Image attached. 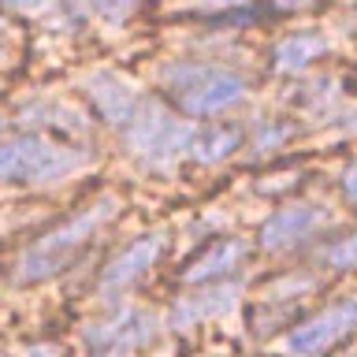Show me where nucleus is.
Wrapping results in <instances>:
<instances>
[{
	"label": "nucleus",
	"instance_id": "obj_1",
	"mask_svg": "<svg viewBox=\"0 0 357 357\" xmlns=\"http://www.w3.org/2000/svg\"><path fill=\"white\" fill-rule=\"evenodd\" d=\"M119 212V197L105 194L97 201H89L86 208H78L75 216H67L60 227H52L49 234H41L15 264V283H45V279L60 275L67 264L78 257L82 245H89V238L105 227V223Z\"/></svg>",
	"mask_w": 357,
	"mask_h": 357
},
{
	"label": "nucleus",
	"instance_id": "obj_2",
	"mask_svg": "<svg viewBox=\"0 0 357 357\" xmlns=\"http://www.w3.org/2000/svg\"><path fill=\"white\" fill-rule=\"evenodd\" d=\"M86 164H89L86 149H71V145L49 142L41 134H22V138H11L0 145V183L49 186L71 178Z\"/></svg>",
	"mask_w": 357,
	"mask_h": 357
},
{
	"label": "nucleus",
	"instance_id": "obj_3",
	"mask_svg": "<svg viewBox=\"0 0 357 357\" xmlns=\"http://www.w3.org/2000/svg\"><path fill=\"white\" fill-rule=\"evenodd\" d=\"M197 127L186 119H178L172 108H164L156 97H142V108L134 112V119L123 127V142L127 149L149 167H172L178 156L190 153Z\"/></svg>",
	"mask_w": 357,
	"mask_h": 357
},
{
	"label": "nucleus",
	"instance_id": "obj_4",
	"mask_svg": "<svg viewBox=\"0 0 357 357\" xmlns=\"http://www.w3.org/2000/svg\"><path fill=\"white\" fill-rule=\"evenodd\" d=\"M160 82L186 116H220L245 100L242 78L208 63H167L160 71Z\"/></svg>",
	"mask_w": 357,
	"mask_h": 357
},
{
	"label": "nucleus",
	"instance_id": "obj_5",
	"mask_svg": "<svg viewBox=\"0 0 357 357\" xmlns=\"http://www.w3.org/2000/svg\"><path fill=\"white\" fill-rule=\"evenodd\" d=\"M82 335H86L89 357H130L145 342H153L156 317L145 309H119L105 320L86 324Z\"/></svg>",
	"mask_w": 357,
	"mask_h": 357
},
{
	"label": "nucleus",
	"instance_id": "obj_6",
	"mask_svg": "<svg viewBox=\"0 0 357 357\" xmlns=\"http://www.w3.org/2000/svg\"><path fill=\"white\" fill-rule=\"evenodd\" d=\"M357 331V298H342L335 305L320 309L317 317L301 320L287 335V354L294 357H320L335 350L342 339H350Z\"/></svg>",
	"mask_w": 357,
	"mask_h": 357
},
{
	"label": "nucleus",
	"instance_id": "obj_7",
	"mask_svg": "<svg viewBox=\"0 0 357 357\" xmlns=\"http://www.w3.org/2000/svg\"><path fill=\"white\" fill-rule=\"evenodd\" d=\"M331 223L328 208H317V205H305V201H298V205H287L279 208L275 216L264 220L261 227V245L268 253H287V250H298V245H305L317 231H324Z\"/></svg>",
	"mask_w": 357,
	"mask_h": 357
},
{
	"label": "nucleus",
	"instance_id": "obj_8",
	"mask_svg": "<svg viewBox=\"0 0 357 357\" xmlns=\"http://www.w3.org/2000/svg\"><path fill=\"white\" fill-rule=\"evenodd\" d=\"M164 245H167V238L160 231H153V234H142L138 242H130L127 250H123L116 261H112L108 268H105V279H100V298H116V294H123L130 283H138V279L149 272V268L160 261V253H164Z\"/></svg>",
	"mask_w": 357,
	"mask_h": 357
},
{
	"label": "nucleus",
	"instance_id": "obj_9",
	"mask_svg": "<svg viewBox=\"0 0 357 357\" xmlns=\"http://www.w3.org/2000/svg\"><path fill=\"white\" fill-rule=\"evenodd\" d=\"M86 93L93 100V112L105 123H112L116 130H123L134 119V112L142 108V93L134 89L127 78L112 75V71H93L86 78Z\"/></svg>",
	"mask_w": 357,
	"mask_h": 357
},
{
	"label": "nucleus",
	"instance_id": "obj_10",
	"mask_svg": "<svg viewBox=\"0 0 357 357\" xmlns=\"http://www.w3.org/2000/svg\"><path fill=\"white\" fill-rule=\"evenodd\" d=\"M234 301H238V287H234V283L208 287L201 298H178L175 309H172V317H167V328H172V331H190V328H197L201 320L231 312Z\"/></svg>",
	"mask_w": 357,
	"mask_h": 357
},
{
	"label": "nucleus",
	"instance_id": "obj_11",
	"mask_svg": "<svg viewBox=\"0 0 357 357\" xmlns=\"http://www.w3.org/2000/svg\"><path fill=\"white\" fill-rule=\"evenodd\" d=\"M245 253H250L245 238H223V242H216V245H208V250L201 253L197 261H190V268L183 272V283H190V287L216 283V279L231 275L234 268L245 261Z\"/></svg>",
	"mask_w": 357,
	"mask_h": 357
},
{
	"label": "nucleus",
	"instance_id": "obj_12",
	"mask_svg": "<svg viewBox=\"0 0 357 357\" xmlns=\"http://www.w3.org/2000/svg\"><path fill=\"white\" fill-rule=\"evenodd\" d=\"M328 52H331V41L324 38V33L301 30V33H290V38H283L275 45L272 63H275V71H283V75H298V71L312 67L320 56H328Z\"/></svg>",
	"mask_w": 357,
	"mask_h": 357
},
{
	"label": "nucleus",
	"instance_id": "obj_13",
	"mask_svg": "<svg viewBox=\"0 0 357 357\" xmlns=\"http://www.w3.org/2000/svg\"><path fill=\"white\" fill-rule=\"evenodd\" d=\"M242 145V130L238 127H208V130H197L194 142H190V156L197 164H223L227 156Z\"/></svg>",
	"mask_w": 357,
	"mask_h": 357
},
{
	"label": "nucleus",
	"instance_id": "obj_14",
	"mask_svg": "<svg viewBox=\"0 0 357 357\" xmlns=\"http://www.w3.org/2000/svg\"><path fill=\"white\" fill-rule=\"evenodd\" d=\"M22 119H26V123H38V127L63 130V134H86V130H89V119H86L78 108H71V105H49V100L26 105V108H22Z\"/></svg>",
	"mask_w": 357,
	"mask_h": 357
},
{
	"label": "nucleus",
	"instance_id": "obj_15",
	"mask_svg": "<svg viewBox=\"0 0 357 357\" xmlns=\"http://www.w3.org/2000/svg\"><path fill=\"white\" fill-rule=\"evenodd\" d=\"M324 261H328L331 268H339V272H346V268H357V234H354V238L335 242L331 250L324 253Z\"/></svg>",
	"mask_w": 357,
	"mask_h": 357
},
{
	"label": "nucleus",
	"instance_id": "obj_16",
	"mask_svg": "<svg viewBox=\"0 0 357 357\" xmlns=\"http://www.w3.org/2000/svg\"><path fill=\"white\" fill-rule=\"evenodd\" d=\"M86 4L93 8V11H100L105 19L116 22V19H127V15H130V8L138 4V0H86Z\"/></svg>",
	"mask_w": 357,
	"mask_h": 357
},
{
	"label": "nucleus",
	"instance_id": "obj_17",
	"mask_svg": "<svg viewBox=\"0 0 357 357\" xmlns=\"http://www.w3.org/2000/svg\"><path fill=\"white\" fill-rule=\"evenodd\" d=\"M283 138H290V127H279V130H261V138H257V149H275Z\"/></svg>",
	"mask_w": 357,
	"mask_h": 357
},
{
	"label": "nucleus",
	"instance_id": "obj_18",
	"mask_svg": "<svg viewBox=\"0 0 357 357\" xmlns=\"http://www.w3.org/2000/svg\"><path fill=\"white\" fill-rule=\"evenodd\" d=\"M342 194H346V201L350 205H357V164H350L342 172Z\"/></svg>",
	"mask_w": 357,
	"mask_h": 357
},
{
	"label": "nucleus",
	"instance_id": "obj_19",
	"mask_svg": "<svg viewBox=\"0 0 357 357\" xmlns=\"http://www.w3.org/2000/svg\"><path fill=\"white\" fill-rule=\"evenodd\" d=\"M4 4L19 8V11H33V15H38V11H45V8L52 4V0H4Z\"/></svg>",
	"mask_w": 357,
	"mask_h": 357
},
{
	"label": "nucleus",
	"instance_id": "obj_20",
	"mask_svg": "<svg viewBox=\"0 0 357 357\" xmlns=\"http://www.w3.org/2000/svg\"><path fill=\"white\" fill-rule=\"evenodd\" d=\"M26 357H60V346H52V342H45V346H30Z\"/></svg>",
	"mask_w": 357,
	"mask_h": 357
},
{
	"label": "nucleus",
	"instance_id": "obj_21",
	"mask_svg": "<svg viewBox=\"0 0 357 357\" xmlns=\"http://www.w3.org/2000/svg\"><path fill=\"white\" fill-rule=\"evenodd\" d=\"M205 8H245V4H253V0H201Z\"/></svg>",
	"mask_w": 357,
	"mask_h": 357
},
{
	"label": "nucleus",
	"instance_id": "obj_22",
	"mask_svg": "<svg viewBox=\"0 0 357 357\" xmlns=\"http://www.w3.org/2000/svg\"><path fill=\"white\" fill-rule=\"evenodd\" d=\"M305 4H312V0H275L279 11H294V8H305Z\"/></svg>",
	"mask_w": 357,
	"mask_h": 357
},
{
	"label": "nucleus",
	"instance_id": "obj_23",
	"mask_svg": "<svg viewBox=\"0 0 357 357\" xmlns=\"http://www.w3.org/2000/svg\"><path fill=\"white\" fill-rule=\"evenodd\" d=\"M0 33H4V19H0Z\"/></svg>",
	"mask_w": 357,
	"mask_h": 357
},
{
	"label": "nucleus",
	"instance_id": "obj_24",
	"mask_svg": "<svg viewBox=\"0 0 357 357\" xmlns=\"http://www.w3.org/2000/svg\"><path fill=\"white\" fill-rule=\"evenodd\" d=\"M0 127H4V123H0Z\"/></svg>",
	"mask_w": 357,
	"mask_h": 357
}]
</instances>
